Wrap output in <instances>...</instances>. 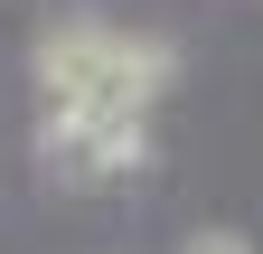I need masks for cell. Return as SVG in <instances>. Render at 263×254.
<instances>
[{
  "instance_id": "obj_2",
  "label": "cell",
  "mask_w": 263,
  "mask_h": 254,
  "mask_svg": "<svg viewBox=\"0 0 263 254\" xmlns=\"http://www.w3.org/2000/svg\"><path fill=\"white\" fill-rule=\"evenodd\" d=\"M38 160H47L66 188H104V179H132V170L151 160V132H141V122H57V113H47Z\"/></svg>"
},
{
  "instance_id": "obj_1",
  "label": "cell",
  "mask_w": 263,
  "mask_h": 254,
  "mask_svg": "<svg viewBox=\"0 0 263 254\" xmlns=\"http://www.w3.org/2000/svg\"><path fill=\"white\" fill-rule=\"evenodd\" d=\"M179 57L160 38H122L104 19H57L38 38V94L57 122H141Z\"/></svg>"
},
{
  "instance_id": "obj_3",
  "label": "cell",
  "mask_w": 263,
  "mask_h": 254,
  "mask_svg": "<svg viewBox=\"0 0 263 254\" xmlns=\"http://www.w3.org/2000/svg\"><path fill=\"white\" fill-rule=\"evenodd\" d=\"M179 254H254V245H245V235H235V226H207V235H188V245H179Z\"/></svg>"
}]
</instances>
